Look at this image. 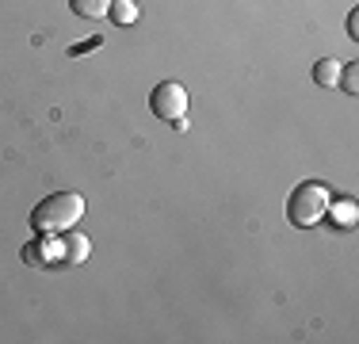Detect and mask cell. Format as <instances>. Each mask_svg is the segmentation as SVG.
<instances>
[{"label": "cell", "mask_w": 359, "mask_h": 344, "mask_svg": "<svg viewBox=\"0 0 359 344\" xmlns=\"http://www.w3.org/2000/svg\"><path fill=\"white\" fill-rule=\"evenodd\" d=\"M23 260L35 264V268H57V264H65V237H35L27 241V249H23Z\"/></svg>", "instance_id": "277c9868"}, {"label": "cell", "mask_w": 359, "mask_h": 344, "mask_svg": "<svg viewBox=\"0 0 359 344\" xmlns=\"http://www.w3.org/2000/svg\"><path fill=\"white\" fill-rule=\"evenodd\" d=\"M88 253H92V241L84 234H65V264L88 260Z\"/></svg>", "instance_id": "52a82bcc"}, {"label": "cell", "mask_w": 359, "mask_h": 344, "mask_svg": "<svg viewBox=\"0 0 359 344\" xmlns=\"http://www.w3.org/2000/svg\"><path fill=\"white\" fill-rule=\"evenodd\" d=\"M337 88H340V92H348V96H355V92H359V65H355V62H344Z\"/></svg>", "instance_id": "30bf717a"}, {"label": "cell", "mask_w": 359, "mask_h": 344, "mask_svg": "<svg viewBox=\"0 0 359 344\" xmlns=\"http://www.w3.org/2000/svg\"><path fill=\"white\" fill-rule=\"evenodd\" d=\"M325 222H329L332 230H355V222H359L355 199H329V206H325Z\"/></svg>", "instance_id": "5b68a950"}, {"label": "cell", "mask_w": 359, "mask_h": 344, "mask_svg": "<svg viewBox=\"0 0 359 344\" xmlns=\"http://www.w3.org/2000/svg\"><path fill=\"white\" fill-rule=\"evenodd\" d=\"M96 46H104V39H100V34H96V39H84V42H76V46L69 50V54H73V58H81V54H88V50H96Z\"/></svg>", "instance_id": "8fae6325"}, {"label": "cell", "mask_w": 359, "mask_h": 344, "mask_svg": "<svg viewBox=\"0 0 359 344\" xmlns=\"http://www.w3.org/2000/svg\"><path fill=\"white\" fill-rule=\"evenodd\" d=\"M329 199H332V192L321 184V180H306V184H298L294 192H290V199H287L290 226H298V230L318 226V222L325 218V206H329Z\"/></svg>", "instance_id": "7a4b0ae2"}, {"label": "cell", "mask_w": 359, "mask_h": 344, "mask_svg": "<svg viewBox=\"0 0 359 344\" xmlns=\"http://www.w3.org/2000/svg\"><path fill=\"white\" fill-rule=\"evenodd\" d=\"M84 214V195L81 192H54L31 206V230L39 234H65L81 222Z\"/></svg>", "instance_id": "6da1fadb"}, {"label": "cell", "mask_w": 359, "mask_h": 344, "mask_svg": "<svg viewBox=\"0 0 359 344\" xmlns=\"http://www.w3.org/2000/svg\"><path fill=\"white\" fill-rule=\"evenodd\" d=\"M340 69H344V62H337V58H318V62H313V84H318V88H337Z\"/></svg>", "instance_id": "8992f818"}, {"label": "cell", "mask_w": 359, "mask_h": 344, "mask_svg": "<svg viewBox=\"0 0 359 344\" xmlns=\"http://www.w3.org/2000/svg\"><path fill=\"white\" fill-rule=\"evenodd\" d=\"M348 34H352V39H359V12L348 15Z\"/></svg>", "instance_id": "7c38bea8"}, {"label": "cell", "mask_w": 359, "mask_h": 344, "mask_svg": "<svg viewBox=\"0 0 359 344\" xmlns=\"http://www.w3.org/2000/svg\"><path fill=\"white\" fill-rule=\"evenodd\" d=\"M73 15H81V20H104L111 0H69Z\"/></svg>", "instance_id": "ba28073f"}, {"label": "cell", "mask_w": 359, "mask_h": 344, "mask_svg": "<svg viewBox=\"0 0 359 344\" xmlns=\"http://www.w3.org/2000/svg\"><path fill=\"white\" fill-rule=\"evenodd\" d=\"M107 15H111V23H118V27H126V23H134L142 12H138V4H134V0H111Z\"/></svg>", "instance_id": "9c48e42d"}, {"label": "cell", "mask_w": 359, "mask_h": 344, "mask_svg": "<svg viewBox=\"0 0 359 344\" xmlns=\"http://www.w3.org/2000/svg\"><path fill=\"white\" fill-rule=\"evenodd\" d=\"M149 111L161 123H172L176 131H187V88L180 81H161L149 96Z\"/></svg>", "instance_id": "3957f363"}]
</instances>
